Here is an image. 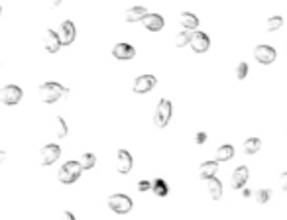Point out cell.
Wrapping results in <instances>:
<instances>
[{"mask_svg": "<svg viewBox=\"0 0 287 220\" xmlns=\"http://www.w3.org/2000/svg\"><path fill=\"white\" fill-rule=\"evenodd\" d=\"M207 187H209L211 199H213V201H220V197H222V183H220L216 177H213V179L207 181Z\"/></svg>", "mask_w": 287, "mask_h": 220, "instance_id": "obj_19", "label": "cell"}, {"mask_svg": "<svg viewBox=\"0 0 287 220\" xmlns=\"http://www.w3.org/2000/svg\"><path fill=\"white\" fill-rule=\"evenodd\" d=\"M112 55L116 59H122V61H128V59H134L136 57V49L130 45V43H116L112 47Z\"/></svg>", "mask_w": 287, "mask_h": 220, "instance_id": "obj_14", "label": "cell"}, {"mask_svg": "<svg viewBox=\"0 0 287 220\" xmlns=\"http://www.w3.org/2000/svg\"><path fill=\"white\" fill-rule=\"evenodd\" d=\"M189 45L193 47L195 53H205L211 47V39H209L207 34H203V32H191V43Z\"/></svg>", "mask_w": 287, "mask_h": 220, "instance_id": "obj_6", "label": "cell"}, {"mask_svg": "<svg viewBox=\"0 0 287 220\" xmlns=\"http://www.w3.org/2000/svg\"><path fill=\"white\" fill-rule=\"evenodd\" d=\"M234 157V147L230 144H224L216 149V161H228Z\"/></svg>", "mask_w": 287, "mask_h": 220, "instance_id": "obj_20", "label": "cell"}, {"mask_svg": "<svg viewBox=\"0 0 287 220\" xmlns=\"http://www.w3.org/2000/svg\"><path fill=\"white\" fill-rule=\"evenodd\" d=\"M242 197H246V199H248V197H250V191H248V189H244V191H242Z\"/></svg>", "mask_w": 287, "mask_h": 220, "instance_id": "obj_34", "label": "cell"}, {"mask_svg": "<svg viewBox=\"0 0 287 220\" xmlns=\"http://www.w3.org/2000/svg\"><path fill=\"white\" fill-rule=\"evenodd\" d=\"M189 43H191V32H189V30L179 32L177 37H175V45H177V47H185V45H189Z\"/></svg>", "mask_w": 287, "mask_h": 220, "instance_id": "obj_23", "label": "cell"}, {"mask_svg": "<svg viewBox=\"0 0 287 220\" xmlns=\"http://www.w3.org/2000/svg\"><path fill=\"white\" fill-rule=\"evenodd\" d=\"M61 220H75V214L67 210V212H63V216H61Z\"/></svg>", "mask_w": 287, "mask_h": 220, "instance_id": "obj_32", "label": "cell"}, {"mask_svg": "<svg viewBox=\"0 0 287 220\" xmlns=\"http://www.w3.org/2000/svg\"><path fill=\"white\" fill-rule=\"evenodd\" d=\"M108 206H110V210H114L116 214H126V212L132 210V199H130L128 195L116 193V195H110Z\"/></svg>", "mask_w": 287, "mask_h": 220, "instance_id": "obj_4", "label": "cell"}, {"mask_svg": "<svg viewBox=\"0 0 287 220\" xmlns=\"http://www.w3.org/2000/svg\"><path fill=\"white\" fill-rule=\"evenodd\" d=\"M22 89L16 87V85H6L2 91H0V98H2V102L4 104H8V106H14V104H18L20 100H22Z\"/></svg>", "mask_w": 287, "mask_h": 220, "instance_id": "obj_5", "label": "cell"}, {"mask_svg": "<svg viewBox=\"0 0 287 220\" xmlns=\"http://www.w3.org/2000/svg\"><path fill=\"white\" fill-rule=\"evenodd\" d=\"M142 24L150 32H160L165 22H163V16H160V14H148V16L142 20Z\"/></svg>", "mask_w": 287, "mask_h": 220, "instance_id": "obj_16", "label": "cell"}, {"mask_svg": "<svg viewBox=\"0 0 287 220\" xmlns=\"http://www.w3.org/2000/svg\"><path fill=\"white\" fill-rule=\"evenodd\" d=\"M39 157H41V165H52L55 163L59 157H61V147L57 146V144H47V146L41 147V153H39Z\"/></svg>", "mask_w": 287, "mask_h": 220, "instance_id": "obj_8", "label": "cell"}, {"mask_svg": "<svg viewBox=\"0 0 287 220\" xmlns=\"http://www.w3.org/2000/svg\"><path fill=\"white\" fill-rule=\"evenodd\" d=\"M269 199H271V191H269V189H260V191H256V201L260 202V204H266Z\"/></svg>", "mask_w": 287, "mask_h": 220, "instance_id": "obj_27", "label": "cell"}, {"mask_svg": "<svg viewBox=\"0 0 287 220\" xmlns=\"http://www.w3.org/2000/svg\"><path fill=\"white\" fill-rule=\"evenodd\" d=\"M152 191H154L158 197H167L169 187H167V183H165L163 179H156V181H154V185H152Z\"/></svg>", "mask_w": 287, "mask_h": 220, "instance_id": "obj_22", "label": "cell"}, {"mask_svg": "<svg viewBox=\"0 0 287 220\" xmlns=\"http://www.w3.org/2000/svg\"><path fill=\"white\" fill-rule=\"evenodd\" d=\"M260 147H262V140H260V138H248V140L244 142V153H246V155H252V153L260 151Z\"/></svg>", "mask_w": 287, "mask_h": 220, "instance_id": "obj_21", "label": "cell"}, {"mask_svg": "<svg viewBox=\"0 0 287 220\" xmlns=\"http://www.w3.org/2000/svg\"><path fill=\"white\" fill-rule=\"evenodd\" d=\"M283 26V18L281 16H271L268 20V24H266V28H268V32H275V30H279Z\"/></svg>", "mask_w": 287, "mask_h": 220, "instance_id": "obj_25", "label": "cell"}, {"mask_svg": "<svg viewBox=\"0 0 287 220\" xmlns=\"http://www.w3.org/2000/svg\"><path fill=\"white\" fill-rule=\"evenodd\" d=\"M152 185L154 183H150V181H140V183H138V191H150V189H152Z\"/></svg>", "mask_w": 287, "mask_h": 220, "instance_id": "obj_29", "label": "cell"}, {"mask_svg": "<svg viewBox=\"0 0 287 220\" xmlns=\"http://www.w3.org/2000/svg\"><path fill=\"white\" fill-rule=\"evenodd\" d=\"M179 22L183 26V30H189V32H195L199 28V18L193 12H181Z\"/></svg>", "mask_w": 287, "mask_h": 220, "instance_id": "obj_17", "label": "cell"}, {"mask_svg": "<svg viewBox=\"0 0 287 220\" xmlns=\"http://www.w3.org/2000/svg\"><path fill=\"white\" fill-rule=\"evenodd\" d=\"M61 2H63V0H50V6H52V8H57Z\"/></svg>", "mask_w": 287, "mask_h": 220, "instance_id": "obj_33", "label": "cell"}, {"mask_svg": "<svg viewBox=\"0 0 287 220\" xmlns=\"http://www.w3.org/2000/svg\"><path fill=\"white\" fill-rule=\"evenodd\" d=\"M195 142H197V144H205V142H207V134H205V132H199L197 136H195Z\"/></svg>", "mask_w": 287, "mask_h": 220, "instance_id": "obj_30", "label": "cell"}, {"mask_svg": "<svg viewBox=\"0 0 287 220\" xmlns=\"http://www.w3.org/2000/svg\"><path fill=\"white\" fill-rule=\"evenodd\" d=\"M254 57H256V61L258 63H262V65H269V63H273L275 61V49L271 47V45H258L256 49H254Z\"/></svg>", "mask_w": 287, "mask_h": 220, "instance_id": "obj_7", "label": "cell"}, {"mask_svg": "<svg viewBox=\"0 0 287 220\" xmlns=\"http://www.w3.org/2000/svg\"><path fill=\"white\" fill-rule=\"evenodd\" d=\"M171 102L167 100V98H162L160 102H158V106H156V112H154V124L158 126V128H165L167 124H169V118H171Z\"/></svg>", "mask_w": 287, "mask_h": 220, "instance_id": "obj_3", "label": "cell"}, {"mask_svg": "<svg viewBox=\"0 0 287 220\" xmlns=\"http://www.w3.org/2000/svg\"><path fill=\"white\" fill-rule=\"evenodd\" d=\"M59 39H61V43L63 45H69L75 41V36H77V32H75V24H73L71 20H65V22H61V26H59Z\"/></svg>", "mask_w": 287, "mask_h": 220, "instance_id": "obj_10", "label": "cell"}, {"mask_svg": "<svg viewBox=\"0 0 287 220\" xmlns=\"http://www.w3.org/2000/svg\"><path fill=\"white\" fill-rule=\"evenodd\" d=\"M81 171H83L81 161H65L63 167L59 169L57 177H59V181H61L63 185H71L81 177Z\"/></svg>", "mask_w": 287, "mask_h": 220, "instance_id": "obj_2", "label": "cell"}, {"mask_svg": "<svg viewBox=\"0 0 287 220\" xmlns=\"http://www.w3.org/2000/svg\"><path fill=\"white\" fill-rule=\"evenodd\" d=\"M246 75H248V63L240 61V63L236 65V79L242 81V79H246Z\"/></svg>", "mask_w": 287, "mask_h": 220, "instance_id": "obj_28", "label": "cell"}, {"mask_svg": "<svg viewBox=\"0 0 287 220\" xmlns=\"http://www.w3.org/2000/svg\"><path fill=\"white\" fill-rule=\"evenodd\" d=\"M61 45L63 43L59 39V34L54 32V30H45V34H43V47H45V51L47 53H57Z\"/></svg>", "mask_w": 287, "mask_h": 220, "instance_id": "obj_12", "label": "cell"}, {"mask_svg": "<svg viewBox=\"0 0 287 220\" xmlns=\"http://www.w3.org/2000/svg\"><path fill=\"white\" fill-rule=\"evenodd\" d=\"M94 163H97L94 153H83V157H81V165H83V169H92Z\"/></svg>", "mask_w": 287, "mask_h": 220, "instance_id": "obj_26", "label": "cell"}, {"mask_svg": "<svg viewBox=\"0 0 287 220\" xmlns=\"http://www.w3.org/2000/svg\"><path fill=\"white\" fill-rule=\"evenodd\" d=\"M248 175H250V171H248V167L246 165H240V167H236L232 173V177H230V185H232V189H242L246 181H248Z\"/></svg>", "mask_w": 287, "mask_h": 220, "instance_id": "obj_13", "label": "cell"}, {"mask_svg": "<svg viewBox=\"0 0 287 220\" xmlns=\"http://www.w3.org/2000/svg\"><path fill=\"white\" fill-rule=\"evenodd\" d=\"M146 16H148V10L144 6H134L126 10V22H142Z\"/></svg>", "mask_w": 287, "mask_h": 220, "instance_id": "obj_18", "label": "cell"}, {"mask_svg": "<svg viewBox=\"0 0 287 220\" xmlns=\"http://www.w3.org/2000/svg\"><path fill=\"white\" fill-rule=\"evenodd\" d=\"M55 122H57V138H65L67 136V122L63 120V116H55Z\"/></svg>", "mask_w": 287, "mask_h": 220, "instance_id": "obj_24", "label": "cell"}, {"mask_svg": "<svg viewBox=\"0 0 287 220\" xmlns=\"http://www.w3.org/2000/svg\"><path fill=\"white\" fill-rule=\"evenodd\" d=\"M279 185H281V189H283V191H287V171L281 173V177H279Z\"/></svg>", "mask_w": 287, "mask_h": 220, "instance_id": "obj_31", "label": "cell"}, {"mask_svg": "<svg viewBox=\"0 0 287 220\" xmlns=\"http://www.w3.org/2000/svg\"><path fill=\"white\" fill-rule=\"evenodd\" d=\"M67 89L63 87V85H59V83H54V81H50V83H43V85H39V100L41 102H45V104H54L57 102L59 98H65L67 96Z\"/></svg>", "mask_w": 287, "mask_h": 220, "instance_id": "obj_1", "label": "cell"}, {"mask_svg": "<svg viewBox=\"0 0 287 220\" xmlns=\"http://www.w3.org/2000/svg\"><path fill=\"white\" fill-rule=\"evenodd\" d=\"M216 173H218V161H205V163L199 167V177L203 181L213 179Z\"/></svg>", "mask_w": 287, "mask_h": 220, "instance_id": "obj_15", "label": "cell"}, {"mask_svg": "<svg viewBox=\"0 0 287 220\" xmlns=\"http://www.w3.org/2000/svg\"><path fill=\"white\" fill-rule=\"evenodd\" d=\"M156 83H158V79H156L154 75H140V77L134 81V92L144 94V92L152 91V89L156 87Z\"/></svg>", "mask_w": 287, "mask_h": 220, "instance_id": "obj_11", "label": "cell"}, {"mask_svg": "<svg viewBox=\"0 0 287 220\" xmlns=\"http://www.w3.org/2000/svg\"><path fill=\"white\" fill-rule=\"evenodd\" d=\"M132 165H134V159H132L130 151L118 149V151H116V171L122 173V175H126V173H130Z\"/></svg>", "mask_w": 287, "mask_h": 220, "instance_id": "obj_9", "label": "cell"}]
</instances>
